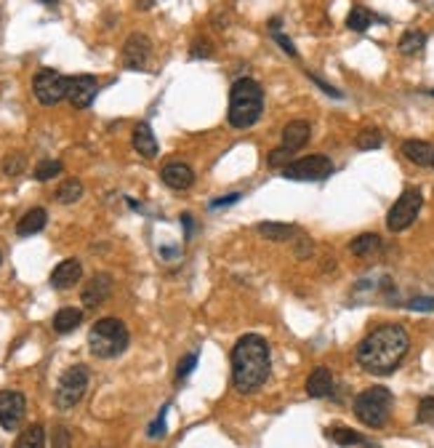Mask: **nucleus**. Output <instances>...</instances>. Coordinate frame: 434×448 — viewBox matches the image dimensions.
I'll use <instances>...</instances> for the list:
<instances>
[{"label":"nucleus","mask_w":434,"mask_h":448,"mask_svg":"<svg viewBox=\"0 0 434 448\" xmlns=\"http://www.w3.org/2000/svg\"><path fill=\"white\" fill-rule=\"evenodd\" d=\"M88 390V366H72L62 374V379L56 384V393H53V403L56 409H75L83 395Z\"/></svg>","instance_id":"nucleus-6"},{"label":"nucleus","mask_w":434,"mask_h":448,"mask_svg":"<svg viewBox=\"0 0 434 448\" xmlns=\"http://www.w3.org/2000/svg\"><path fill=\"white\" fill-rule=\"evenodd\" d=\"M293 155H296V152H290V150H285V147L280 145L277 150H272V152L266 155V163H269L272 169H277V166H283V169H285V166H288V160H293Z\"/></svg>","instance_id":"nucleus-33"},{"label":"nucleus","mask_w":434,"mask_h":448,"mask_svg":"<svg viewBox=\"0 0 434 448\" xmlns=\"http://www.w3.org/2000/svg\"><path fill=\"white\" fill-rule=\"evenodd\" d=\"M408 310H416V312H432L434 310V299L432 296H416L408 302Z\"/></svg>","instance_id":"nucleus-37"},{"label":"nucleus","mask_w":434,"mask_h":448,"mask_svg":"<svg viewBox=\"0 0 434 448\" xmlns=\"http://www.w3.org/2000/svg\"><path fill=\"white\" fill-rule=\"evenodd\" d=\"M152 56V40L144 32H131L123 46V65L126 70H144Z\"/></svg>","instance_id":"nucleus-11"},{"label":"nucleus","mask_w":434,"mask_h":448,"mask_svg":"<svg viewBox=\"0 0 434 448\" xmlns=\"http://www.w3.org/2000/svg\"><path fill=\"white\" fill-rule=\"evenodd\" d=\"M423 46H426V32H421V29H408V32L400 38V43H397L400 53H405V56L421 53Z\"/></svg>","instance_id":"nucleus-23"},{"label":"nucleus","mask_w":434,"mask_h":448,"mask_svg":"<svg viewBox=\"0 0 434 448\" xmlns=\"http://www.w3.org/2000/svg\"><path fill=\"white\" fill-rule=\"evenodd\" d=\"M330 173H333V160L328 155H306L283 169V176L290 182H320L328 179Z\"/></svg>","instance_id":"nucleus-8"},{"label":"nucleus","mask_w":434,"mask_h":448,"mask_svg":"<svg viewBox=\"0 0 434 448\" xmlns=\"http://www.w3.org/2000/svg\"><path fill=\"white\" fill-rule=\"evenodd\" d=\"M243 198L240 192H232V195H224V198H216L211 203V209H224V206H232V203H237V200Z\"/></svg>","instance_id":"nucleus-42"},{"label":"nucleus","mask_w":434,"mask_h":448,"mask_svg":"<svg viewBox=\"0 0 434 448\" xmlns=\"http://www.w3.org/2000/svg\"><path fill=\"white\" fill-rule=\"evenodd\" d=\"M256 230H259L262 237L275 240V243H283V240H290L293 235H299V230H296L293 224H285V222H262Z\"/></svg>","instance_id":"nucleus-22"},{"label":"nucleus","mask_w":434,"mask_h":448,"mask_svg":"<svg viewBox=\"0 0 434 448\" xmlns=\"http://www.w3.org/2000/svg\"><path fill=\"white\" fill-rule=\"evenodd\" d=\"M195 366H198V353H189L187 357H182V360H179V369H176V382H184L187 376L195 371Z\"/></svg>","instance_id":"nucleus-34"},{"label":"nucleus","mask_w":434,"mask_h":448,"mask_svg":"<svg viewBox=\"0 0 434 448\" xmlns=\"http://www.w3.org/2000/svg\"><path fill=\"white\" fill-rule=\"evenodd\" d=\"M128 342H131V334L120 317H102L88 331V347H91L93 355L102 357V360L123 355L128 350Z\"/></svg>","instance_id":"nucleus-4"},{"label":"nucleus","mask_w":434,"mask_h":448,"mask_svg":"<svg viewBox=\"0 0 434 448\" xmlns=\"http://www.w3.org/2000/svg\"><path fill=\"white\" fill-rule=\"evenodd\" d=\"M272 38H275L277 43H280V46H283V51L288 53L290 59H299V51H296V46H293V43H290V40L285 38V35H283V32H280V29H275V32H272Z\"/></svg>","instance_id":"nucleus-40"},{"label":"nucleus","mask_w":434,"mask_h":448,"mask_svg":"<svg viewBox=\"0 0 434 448\" xmlns=\"http://www.w3.org/2000/svg\"><path fill=\"white\" fill-rule=\"evenodd\" d=\"M410 350V336L402 326H395V323H386V326H379L373 329L357 344V363L360 369H365L368 374H376V376H389L392 371L400 369V363L405 360Z\"/></svg>","instance_id":"nucleus-1"},{"label":"nucleus","mask_w":434,"mask_h":448,"mask_svg":"<svg viewBox=\"0 0 434 448\" xmlns=\"http://www.w3.org/2000/svg\"><path fill=\"white\" fill-rule=\"evenodd\" d=\"M312 251H315V243H312L306 235H299V243H296V256H299V259H309V256H312Z\"/></svg>","instance_id":"nucleus-38"},{"label":"nucleus","mask_w":434,"mask_h":448,"mask_svg":"<svg viewBox=\"0 0 434 448\" xmlns=\"http://www.w3.org/2000/svg\"><path fill=\"white\" fill-rule=\"evenodd\" d=\"M133 150L142 155V158H155L158 155V139L149 129V123H136L133 126Z\"/></svg>","instance_id":"nucleus-17"},{"label":"nucleus","mask_w":434,"mask_h":448,"mask_svg":"<svg viewBox=\"0 0 434 448\" xmlns=\"http://www.w3.org/2000/svg\"><path fill=\"white\" fill-rule=\"evenodd\" d=\"M99 93V80L93 75H75L69 78V86H67V102L75 107V110H86V107L93 105Z\"/></svg>","instance_id":"nucleus-12"},{"label":"nucleus","mask_w":434,"mask_h":448,"mask_svg":"<svg viewBox=\"0 0 434 448\" xmlns=\"http://www.w3.org/2000/svg\"><path fill=\"white\" fill-rule=\"evenodd\" d=\"M83 277V264L78 259H65L53 267L51 272V286L56 291H67L72 286H78V280Z\"/></svg>","instance_id":"nucleus-15"},{"label":"nucleus","mask_w":434,"mask_h":448,"mask_svg":"<svg viewBox=\"0 0 434 448\" xmlns=\"http://www.w3.org/2000/svg\"><path fill=\"white\" fill-rule=\"evenodd\" d=\"M27 400L19 390H0V427L13 433L25 419Z\"/></svg>","instance_id":"nucleus-10"},{"label":"nucleus","mask_w":434,"mask_h":448,"mask_svg":"<svg viewBox=\"0 0 434 448\" xmlns=\"http://www.w3.org/2000/svg\"><path fill=\"white\" fill-rule=\"evenodd\" d=\"M213 53V46L205 38H198L192 43V59H208Z\"/></svg>","instance_id":"nucleus-36"},{"label":"nucleus","mask_w":434,"mask_h":448,"mask_svg":"<svg viewBox=\"0 0 434 448\" xmlns=\"http://www.w3.org/2000/svg\"><path fill=\"white\" fill-rule=\"evenodd\" d=\"M160 179L171 187V190H189V187L195 185V171H192L187 163L171 160V163H165V166H163Z\"/></svg>","instance_id":"nucleus-14"},{"label":"nucleus","mask_w":434,"mask_h":448,"mask_svg":"<svg viewBox=\"0 0 434 448\" xmlns=\"http://www.w3.org/2000/svg\"><path fill=\"white\" fill-rule=\"evenodd\" d=\"M232 384L240 395L256 393L269 379L272 360H269V342L259 334L240 336L232 347Z\"/></svg>","instance_id":"nucleus-2"},{"label":"nucleus","mask_w":434,"mask_h":448,"mask_svg":"<svg viewBox=\"0 0 434 448\" xmlns=\"http://www.w3.org/2000/svg\"><path fill=\"white\" fill-rule=\"evenodd\" d=\"M25 155L22 152H8L6 158H3V173L6 176H19V173L25 171Z\"/></svg>","instance_id":"nucleus-31"},{"label":"nucleus","mask_w":434,"mask_h":448,"mask_svg":"<svg viewBox=\"0 0 434 448\" xmlns=\"http://www.w3.org/2000/svg\"><path fill=\"white\" fill-rule=\"evenodd\" d=\"M392 406L395 397L386 387H368L355 397V416L370 430H381L392 416Z\"/></svg>","instance_id":"nucleus-5"},{"label":"nucleus","mask_w":434,"mask_h":448,"mask_svg":"<svg viewBox=\"0 0 434 448\" xmlns=\"http://www.w3.org/2000/svg\"><path fill=\"white\" fill-rule=\"evenodd\" d=\"M357 150H362V152H368V150H379L384 145V133L379 129H362V131L357 133L355 139Z\"/></svg>","instance_id":"nucleus-29"},{"label":"nucleus","mask_w":434,"mask_h":448,"mask_svg":"<svg viewBox=\"0 0 434 448\" xmlns=\"http://www.w3.org/2000/svg\"><path fill=\"white\" fill-rule=\"evenodd\" d=\"M13 448H46V430H43L40 424L27 427L25 433L16 437Z\"/></svg>","instance_id":"nucleus-27"},{"label":"nucleus","mask_w":434,"mask_h":448,"mask_svg":"<svg viewBox=\"0 0 434 448\" xmlns=\"http://www.w3.org/2000/svg\"><path fill=\"white\" fill-rule=\"evenodd\" d=\"M402 155L416 163V166H432L434 163V145L423 142V139H408L402 142Z\"/></svg>","instance_id":"nucleus-18"},{"label":"nucleus","mask_w":434,"mask_h":448,"mask_svg":"<svg viewBox=\"0 0 434 448\" xmlns=\"http://www.w3.org/2000/svg\"><path fill=\"white\" fill-rule=\"evenodd\" d=\"M165 411H168V406H163V411L158 414V419L152 422V427H149V437H163V433H165Z\"/></svg>","instance_id":"nucleus-39"},{"label":"nucleus","mask_w":434,"mask_h":448,"mask_svg":"<svg viewBox=\"0 0 434 448\" xmlns=\"http://www.w3.org/2000/svg\"><path fill=\"white\" fill-rule=\"evenodd\" d=\"M51 448H72V433L67 427H53L51 433Z\"/></svg>","instance_id":"nucleus-35"},{"label":"nucleus","mask_w":434,"mask_h":448,"mask_svg":"<svg viewBox=\"0 0 434 448\" xmlns=\"http://www.w3.org/2000/svg\"><path fill=\"white\" fill-rule=\"evenodd\" d=\"M182 224L187 227V237L192 235V216L189 213H182Z\"/></svg>","instance_id":"nucleus-43"},{"label":"nucleus","mask_w":434,"mask_h":448,"mask_svg":"<svg viewBox=\"0 0 434 448\" xmlns=\"http://www.w3.org/2000/svg\"><path fill=\"white\" fill-rule=\"evenodd\" d=\"M416 419L421 424H434V395H426L419 400V411H416Z\"/></svg>","instance_id":"nucleus-32"},{"label":"nucleus","mask_w":434,"mask_h":448,"mask_svg":"<svg viewBox=\"0 0 434 448\" xmlns=\"http://www.w3.org/2000/svg\"><path fill=\"white\" fill-rule=\"evenodd\" d=\"M56 203H62V206H69V203H78L83 198V182L80 179H65L62 185L56 187Z\"/></svg>","instance_id":"nucleus-25"},{"label":"nucleus","mask_w":434,"mask_h":448,"mask_svg":"<svg viewBox=\"0 0 434 448\" xmlns=\"http://www.w3.org/2000/svg\"><path fill=\"white\" fill-rule=\"evenodd\" d=\"M0 262H3V251H0Z\"/></svg>","instance_id":"nucleus-44"},{"label":"nucleus","mask_w":434,"mask_h":448,"mask_svg":"<svg viewBox=\"0 0 434 448\" xmlns=\"http://www.w3.org/2000/svg\"><path fill=\"white\" fill-rule=\"evenodd\" d=\"M46 224H48V213H46V209H29V211L19 219V224H16V235L19 237L38 235Z\"/></svg>","instance_id":"nucleus-20"},{"label":"nucleus","mask_w":434,"mask_h":448,"mask_svg":"<svg viewBox=\"0 0 434 448\" xmlns=\"http://www.w3.org/2000/svg\"><path fill=\"white\" fill-rule=\"evenodd\" d=\"M328 435L336 446H362L365 443V437L360 435L357 430H349V427H333Z\"/></svg>","instance_id":"nucleus-28"},{"label":"nucleus","mask_w":434,"mask_h":448,"mask_svg":"<svg viewBox=\"0 0 434 448\" xmlns=\"http://www.w3.org/2000/svg\"><path fill=\"white\" fill-rule=\"evenodd\" d=\"M59 173H62V160L46 158L35 166V179H38V182H48V179L59 176Z\"/></svg>","instance_id":"nucleus-30"},{"label":"nucleus","mask_w":434,"mask_h":448,"mask_svg":"<svg viewBox=\"0 0 434 448\" xmlns=\"http://www.w3.org/2000/svg\"><path fill=\"white\" fill-rule=\"evenodd\" d=\"M381 249V237L376 235V232H362V235H357L352 243H349V251L355 253V256H370V253H376V251Z\"/></svg>","instance_id":"nucleus-24"},{"label":"nucleus","mask_w":434,"mask_h":448,"mask_svg":"<svg viewBox=\"0 0 434 448\" xmlns=\"http://www.w3.org/2000/svg\"><path fill=\"white\" fill-rule=\"evenodd\" d=\"M112 286H115V280L107 275V272H99V275H93L88 283H86V289L80 294V299L86 307H99V304H104L109 299V294H112Z\"/></svg>","instance_id":"nucleus-13"},{"label":"nucleus","mask_w":434,"mask_h":448,"mask_svg":"<svg viewBox=\"0 0 434 448\" xmlns=\"http://www.w3.org/2000/svg\"><path fill=\"white\" fill-rule=\"evenodd\" d=\"M264 115V88L262 83H256L253 78H240L232 83V91H229V112L226 120L229 126L243 131L256 126Z\"/></svg>","instance_id":"nucleus-3"},{"label":"nucleus","mask_w":434,"mask_h":448,"mask_svg":"<svg viewBox=\"0 0 434 448\" xmlns=\"http://www.w3.org/2000/svg\"><path fill=\"white\" fill-rule=\"evenodd\" d=\"M429 96H434V88H432V91H429Z\"/></svg>","instance_id":"nucleus-45"},{"label":"nucleus","mask_w":434,"mask_h":448,"mask_svg":"<svg viewBox=\"0 0 434 448\" xmlns=\"http://www.w3.org/2000/svg\"><path fill=\"white\" fill-rule=\"evenodd\" d=\"M373 22H379V16L373 11H368V8H362V6H355V8L349 11V16H346V27H349L352 32H365Z\"/></svg>","instance_id":"nucleus-26"},{"label":"nucleus","mask_w":434,"mask_h":448,"mask_svg":"<svg viewBox=\"0 0 434 448\" xmlns=\"http://www.w3.org/2000/svg\"><path fill=\"white\" fill-rule=\"evenodd\" d=\"M309 80H312V83H317V86H320V88H323V91L328 93L330 99H341V91H339V88H333V86H330V83H325V80L320 78V75H317V72H309Z\"/></svg>","instance_id":"nucleus-41"},{"label":"nucleus","mask_w":434,"mask_h":448,"mask_svg":"<svg viewBox=\"0 0 434 448\" xmlns=\"http://www.w3.org/2000/svg\"><path fill=\"white\" fill-rule=\"evenodd\" d=\"M432 169H434V163H432Z\"/></svg>","instance_id":"nucleus-46"},{"label":"nucleus","mask_w":434,"mask_h":448,"mask_svg":"<svg viewBox=\"0 0 434 448\" xmlns=\"http://www.w3.org/2000/svg\"><path fill=\"white\" fill-rule=\"evenodd\" d=\"M330 393H333V374L325 366H320L306 376V395L309 397H328Z\"/></svg>","instance_id":"nucleus-19"},{"label":"nucleus","mask_w":434,"mask_h":448,"mask_svg":"<svg viewBox=\"0 0 434 448\" xmlns=\"http://www.w3.org/2000/svg\"><path fill=\"white\" fill-rule=\"evenodd\" d=\"M423 206V198L419 190H405L397 203L389 209L386 213V227H389V232H402V230H408L410 224L416 222V216L421 211Z\"/></svg>","instance_id":"nucleus-9"},{"label":"nucleus","mask_w":434,"mask_h":448,"mask_svg":"<svg viewBox=\"0 0 434 448\" xmlns=\"http://www.w3.org/2000/svg\"><path fill=\"white\" fill-rule=\"evenodd\" d=\"M67 86H69V78H65L62 72H56L51 67L38 70L32 78V93L43 107H56L59 102H65Z\"/></svg>","instance_id":"nucleus-7"},{"label":"nucleus","mask_w":434,"mask_h":448,"mask_svg":"<svg viewBox=\"0 0 434 448\" xmlns=\"http://www.w3.org/2000/svg\"><path fill=\"white\" fill-rule=\"evenodd\" d=\"M80 323H83V310H78V307H62V310L53 315V331L62 334V336H65V334H72Z\"/></svg>","instance_id":"nucleus-21"},{"label":"nucleus","mask_w":434,"mask_h":448,"mask_svg":"<svg viewBox=\"0 0 434 448\" xmlns=\"http://www.w3.org/2000/svg\"><path fill=\"white\" fill-rule=\"evenodd\" d=\"M309 136H312V126L306 120H290L283 129V147L290 152H299L301 147H306Z\"/></svg>","instance_id":"nucleus-16"}]
</instances>
